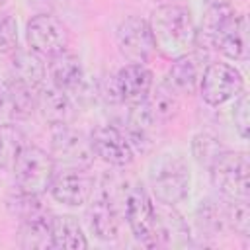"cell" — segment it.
<instances>
[{
    "instance_id": "1",
    "label": "cell",
    "mask_w": 250,
    "mask_h": 250,
    "mask_svg": "<svg viewBox=\"0 0 250 250\" xmlns=\"http://www.w3.org/2000/svg\"><path fill=\"white\" fill-rule=\"evenodd\" d=\"M248 45V18L244 14H238L230 4L207 8L195 39L197 51L215 49L230 61H246Z\"/></svg>"
},
{
    "instance_id": "2",
    "label": "cell",
    "mask_w": 250,
    "mask_h": 250,
    "mask_svg": "<svg viewBox=\"0 0 250 250\" xmlns=\"http://www.w3.org/2000/svg\"><path fill=\"white\" fill-rule=\"evenodd\" d=\"M146 21L154 51H158L164 59L174 61L195 49L197 27L188 8L180 4H160L152 10Z\"/></svg>"
},
{
    "instance_id": "3",
    "label": "cell",
    "mask_w": 250,
    "mask_h": 250,
    "mask_svg": "<svg viewBox=\"0 0 250 250\" xmlns=\"http://www.w3.org/2000/svg\"><path fill=\"white\" fill-rule=\"evenodd\" d=\"M148 184L156 201L178 205L189 195L191 170L180 152H160L148 164Z\"/></svg>"
},
{
    "instance_id": "4",
    "label": "cell",
    "mask_w": 250,
    "mask_h": 250,
    "mask_svg": "<svg viewBox=\"0 0 250 250\" xmlns=\"http://www.w3.org/2000/svg\"><path fill=\"white\" fill-rule=\"evenodd\" d=\"M154 86L152 70L141 62H127L115 74H109L102 80L98 96L107 104H125L135 105L146 100Z\"/></svg>"
},
{
    "instance_id": "5",
    "label": "cell",
    "mask_w": 250,
    "mask_h": 250,
    "mask_svg": "<svg viewBox=\"0 0 250 250\" xmlns=\"http://www.w3.org/2000/svg\"><path fill=\"white\" fill-rule=\"evenodd\" d=\"M12 170L18 189L33 195H43L51 188V182L57 174V164L51 152L35 145H25L18 154Z\"/></svg>"
},
{
    "instance_id": "6",
    "label": "cell",
    "mask_w": 250,
    "mask_h": 250,
    "mask_svg": "<svg viewBox=\"0 0 250 250\" xmlns=\"http://www.w3.org/2000/svg\"><path fill=\"white\" fill-rule=\"evenodd\" d=\"M213 188L227 199H248L250 195V162L240 150H223L209 166Z\"/></svg>"
},
{
    "instance_id": "7",
    "label": "cell",
    "mask_w": 250,
    "mask_h": 250,
    "mask_svg": "<svg viewBox=\"0 0 250 250\" xmlns=\"http://www.w3.org/2000/svg\"><path fill=\"white\" fill-rule=\"evenodd\" d=\"M121 205H123V215L125 221L135 234V238L148 246H154V203L143 184L131 182L121 188Z\"/></svg>"
},
{
    "instance_id": "8",
    "label": "cell",
    "mask_w": 250,
    "mask_h": 250,
    "mask_svg": "<svg viewBox=\"0 0 250 250\" xmlns=\"http://www.w3.org/2000/svg\"><path fill=\"white\" fill-rule=\"evenodd\" d=\"M88 203L86 221L92 234H96L100 240H115L121 227V195L113 191V186L107 178H104L102 186L94 189Z\"/></svg>"
},
{
    "instance_id": "9",
    "label": "cell",
    "mask_w": 250,
    "mask_h": 250,
    "mask_svg": "<svg viewBox=\"0 0 250 250\" xmlns=\"http://www.w3.org/2000/svg\"><path fill=\"white\" fill-rule=\"evenodd\" d=\"M197 90L207 105H223L244 90V78L234 64L225 61H211L201 72Z\"/></svg>"
},
{
    "instance_id": "10",
    "label": "cell",
    "mask_w": 250,
    "mask_h": 250,
    "mask_svg": "<svg viewBox=\"0 0 250 250\" xmlns=\"http://www.w3.org/2000/svg\"><path fill=\"white\" fill-rule=\"evenodd\" d=\"M51 156L57 166L88 170L96 158L90 137L76 131L70 125L53 127L51 133Z\"/></svg>"
},
{
    "instance_id": "11",
    "label": "cell",
    "mask_w": 250,
    "mask_h": 250,
    "mask_svg": "<svg viewBox=\"0 0 250 250\" xmlns=\"http://www.w3.org/2000/svg\"><path fill=\"white\" fill-rule=\"evenodd\" d=\"M25 39L31 51L51 57L68 47V29L53 14H35L25 25Z\"/></svg>"
},
{
    "instance_id": "12",
    "label": "cell",
    "mask_w": 250,
    "mask_h": 250,
    "mask_svg": "<svg viewBox=\"0 0 250 250\" xmlns=\"http://www.w3.org/2000/svg\"><path fill=\"white\" fill-rule=\"evenodd\" d=\"M115 43H117L121 57L127 62L145 64L154 53V43H152L148 21L139 16H129L117 25Z\"/></svg>"
},
{
    "instance_id": "13",
    "label": "cell",
    "mask_w": 250,
    "mask_h": 250,
    "mask_svg": "<svg viewBox=\"0 0 250 250\" xmlns=\"http://www.w3.org/2000/svg\"><path fill=\"white\" fill-rule=\"evenodd\" d=\"M90 143L94 154L109 166L125 168L135 158V148L131 146L125 133L115 125H100L90 133Z\"/></svg>"
},
{
    "instance_id": "14",
    "label": "cell",
    "mask_w": 250,
    "mask_h": 250,
    "mask_svg": "<svg viewBox=\"0 0 250 250\" xmlns=\"http://www.w3.org/2000/svg\"><path fill=\"white\" fill-rule=\"evenodd\" d=\"M94 189H96L94 178L88 174V170H80V168H62V172L55 174L49 188L53 199L68 207L86 205Z\"/></svg>"
},
{
    "instance_id": "15",
    "label": "cell",
    "mask_w": 250,
    "mask_h": 250,
    "mask_svg": "<svg viewBox=\"0 0 250 250\" xmlns=\"http://www.w3.org/2000/svg\"><path fill=\"white\" fill-rule=\"evenodd\" d=\"M49 76L53 86L61 88L62 92L76 94V96H84L86 90V74H84V66L78 55L70 53V51H61L49 57V64H47Z\"/></svg>"
},
{
    "instance_id": "16",
    "label": "cell",
    "mask_w": 250,
    "mask_h": 250,
    "mask_svg": "<svg viewBox=\"0 0 250 250\" xmlns=\"http://www.w3.org/2000/svg\"><path fill=\"white\" fill-rule=\"evenodd\" d=\"M189 244V227L174 205H154V246L184 248Z\"/></svg>"
},
{
    "instance_id": "17",
    "label": "cell",
    "mask_w": 250,
    "mask_h": 250,
    "mask_svg": "<svg viewBox=\"0 0 250 250\" xmlns=\"http://www.w3.org/2000/svg\"><path fill=\"white\" fill-rule=\"evenodd\" d=\"M35 109L41 113L45 123L51 127H61V125H72L76 117V107L72 104V98L62 92L57 86H39L37 96H35Z\"/></svg>"
},
{
    "instance_id": "18",
    "label": "cell",
    "mask_w": 250,
    "mask_h": 250,
    "mask_svg": "<svg viewBox=\"0 0 250 250\" xmlns=\"http://www.w3.org/2000/svg\"><path fill=\"white\" fill-rule=\"evenodd\" d=\"M203 62H205V53L197 49L174 59L168 70L166 84H170L178 94H193L195 88L199 86V78L205 68Z\"/></svg>"
},
{
    "instance_id": "19",
    "label": "cell",
    "mask_w": 250,
    "mask_h": 250,
    "mask_svg": "<svg viewBox=\"0 0 250 250\" xmlns=\"http://www.w3.org/2000/svg\"><path fill=\"white\" fill-rule=\"evenodd\" d=\"M10 72L12 80L37 90L45 80L47 66L41 61V55H37L35 51L16 49L14 53H10Z\"/></svg>"
},
{
    "instance_id": "20",
    "label": "cell",
    "mask_w": 250,
    "mask_h": 250,
    "mask_svg": "<svg viewBox=\"0 0 250 250\" xmlns=\"http://www.w3.org/2000/svg\"><path fill=\"white\" fill-rule=\"evenodd\" d=\"M20 246L25 250H47L53 248V215L49 211L31 219L20 221Z\"/></svg>"
},
{
    "instance_id": "21",
    "label": "cell",
    "mask_w": 250,
    "mask_h": 250,
    "mask_svg": "<svg viewBox=\"0 0 250 250\" xmlns=\"http://www.w3.org/2000/svg\"><path fill=\"white\" fill-rule=\"evenodd\" d=\"M53 248L84 250L88 248L82 225L74 215H53Z\"/></svg>"
},
{
    "instance_id": "22",
    "label": "cell",
    "mask_w": 250,
    "mask_h": 250,
    "mask_svg": "<svg viewBox=\"0 0 250 250\" xmlns=\"http://www.w3.org/2000/svg\"><path fill=\"white\" fill-rule=\"evenodd\" d=\"M197 225L201 232L221 234L229 229V201L207 197L197 207Z\"/></svg>"
},
{
    "instance_id": "23",
    "label": "cell",
    "mask_w": 250,
    "mask_h": 250,
    "mask_svg": "<svg viewBox=\"0 0 250 250\" xmlns=\"http://www.w3.org/2000/svg\"><path fill=\"white\" fill-rule=\"evenodd\" d=\"M145 104H146L148 111L152 113V117L156 119V123L170 121L176 115L178 107H180V104H178V92L170 84H166V82H162L156 88L152 86V90L146 96Z\"/></svg>"
},
{
    "instance_id": "24",
    "label": "cell",
    "mask_w": 250,
    "mask_h": 250,
    "mask_svg": "<svg viewBox=\"0 0 250 250\" xmlns=\"http://www.w3.org/2000/svg\"><path fill=\"white\" fill-rule=\"evenodd\" d=\"M25 145V135L18 125L10 121L0 123V170L12 168Z\"/></svg>"
},
{
    "instance_id": "25",
    "label": "cell",
    "mask_w": 250,
    "mask_h": 250,
    "mask_svg": "<svg viewBox=\"0 0 250 250\" xmlns=\"http://www.w3.org/2000/svg\"><path fill=\"white\" fill-rule=\"evenodd\" d=\"M223 150H225V146H223L221 139L209 131H201L191 139V154L205 168H209Z\"/></svg>"
},
{
    "instance_id": "26",
    "label": "cell",
    "mask_w": 250,
    "mask_h": 250,
    "mask_svg": "<svg viewBox=\"0 0 250 250\" xmlns=\"http://www.w3.org/2000/svg\"><path fill=\"white\" fill-rule=\"evenodd\" d=\"M6 207H8V211H10L16 219H20V221H25V219H31V217H35V215H41V213L49 211V209L41 203L39 195L25 193V191H21V189H16V193H12V195L6 199Z\"/></svg>"
},
{
    "instance_id": "27",
    "label": "cell",
    "mask_w": 250,
    "mask_h": 250,
    "mask_svg": "<svg viewBox=\"0 0 250 250\" xmlns=\"http://www.w3.org/2000/svg\"><path fill=\"white\" fill-rule=\"evenodd\" d=\"M10 94H12V107H14V119H23L27 115H31V111L35 109V96L37 90L23 86L16 80H10Z\"/></svg>"
},
{
    "instance_id": "28",
    "label": "cell",
    "mask_w": 250,
    "mask_h": 250,
    "mask_svg": "<svg viewBox=\"0 0 250 250\" xmlns=\"http://www.w3.org/2000/svg\"><path fill=\"white\" fill-rule=\"evenodd\" d=\"M229 229H232L240 236L250 234L248 199H229Z\"/></svg>"
},
{
    "instance_id": "29",
    "label": "cell",
    "mask_w": 250,
    "mask_h": 250,
    "mask_svg": "<svg viewBox=\"0 0 250 250\" xmlns=\"http://www.w3.org/2000/svg\"><path fill=\"white\" fill-rule=\"evenodd\" d=\"M232 123H234L236 133L240 135V139H248V135H250V98L244 90L234 98Z\"/></svg>"
},
{
    "instance_id": "30",
    "label": "cell",
    "mask_w": 250,
    "mask_h": 250,
    "mask_svg": "<svg viewBox=\"0 0 250 250\" xmlns=\"http://www.w3.org/2000/svg\"><path fill=\"white\" fill-rule=\"evenodd\" d=\"M18 49V23L10 14H0V53Z\"/></svg>"
},
{
    "instance_id": "31",
    "label": "cell",
    "mask_w": 250,
    "mask_h": 250,
    "mask_svg": "<svg viewBox=\"0 0 250 250\" xmlns=\"http://www.w3.org/2000/svg\"><path fill=\"white\" fill-rule=\"evenodd\" d=\"M12 119H14V107H12L10 84L0 80V123H8Z\"/></svg>"
},
{
    "instance_id": "32",
    "label": "cell",
    "mask_w": 250,
    "mask_h": 250,
    "mask_svg": "<svg viewBox=\"0 0 250 250\" xmlns=\"http://www.w3.org/2000/svg\"><path fill=\"white\" fill-rule=\"evenodd\" d=\"M205 4H207V8H211V6H225V4H230V0H205Z\"/></svg>"
},
{
    "instance_id": "33",
    "label": "cell",
    "mask_w": 250,
    "mask_h": 250,
    "mask_svg": "<svg viewBox=\"0 0 250 250\" xmlns=\"http://www.w3.org/2000/svg\"><path fill=\"white\" fill-rule=\"evenodd\" d=\"M2 4H6V0H0V6H2Z\"/></svg>"
}]
</instances>
